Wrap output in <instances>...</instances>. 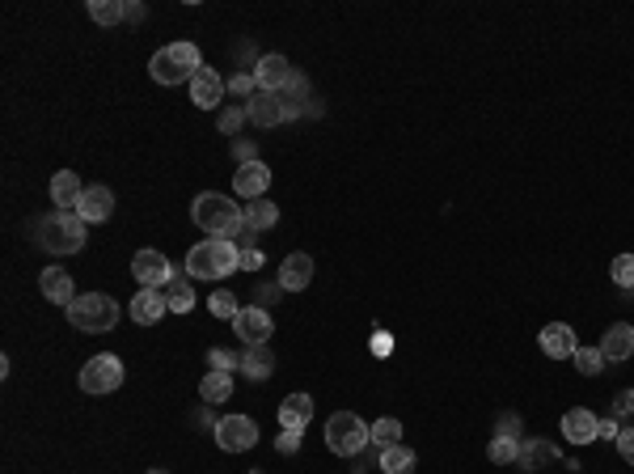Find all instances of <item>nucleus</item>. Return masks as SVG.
<instances>
[{
    "mask_svg": "<svg viewBox=\"0 0 634 474\" xmlns=\"http://www.w3.org/2000/svg\"><path fill=\"white\" fill-rule=\"evenodd\" d=\"M309 419H313V398H309V394H288V398L279 403V424L292 428V433H304Z\"/></svg>",
    "mask_w": 634,
    "mask_h": 474,
    "instance_id": "5701e85b",
    "label": "nucleus"
},
{
    "mask_svg": "<svg viewBox=\"0 0 634 474\" xmlns=\"http://www.w3.org/2000/svg\"><path fill=\"white\" fill-rule=\"evenodd\" d=\"M550 461H558V445H554V441H541V436L521 441V453H516L521 474H538L541 466H550Z\"/></svg>",
    "mask_w": 634,
    "mask_h": 474,
    "instance_id": "f3484780",
    "label": "nucleus"
},
{
    "mask_svg": "<svg viewBox=\"0 0 634 474\" xmlns=\"http://www.w3.org/2000/svg\"><path fill=\"white\" fill-rule=\"evenodd\" d=\"M233 157L241 161V166H249V161H258L254 157V140H233Z\"/></svg>",
    "mask_w": 634,
    "mask_h": 474,
    "instance_id": "a18cd8bd",
    "label": "nucleus"
},
{
    "mask_svg": "<svg viewBox=\"0 0 634 474\" xmlns=\"http://www.w3.org/2000/svg\"><path fill=\"white\" fill-rule=\"evenodd\" d=\"M89 17L97 26H119L127 17V5L123 0H89Z\"/></svg>",
    "mask_w": 634,
    "mask_h": 474,
    "instance_id": "7c9ffc66",
    "label": "nucleus"
},
{
    "mask_svg": "<svg viewBox=\"0 0 634 474\" xmlns=\"http://www.w3.org/2000/svg\"><path fill=\"white\" fill-rule=\"evenodd\" d=\"M516 453H521V441H512V436H495L486 445V458L495 461V466H516Z\"/></svg>",
    "mask_w": 634,
    "mask_h": 474,
    "instance_id": "2f4dec72",
    "label": "nucleus"
},
{
    "mask_svg": "<svg viewBox=\"0 0 634 474\" xmlns=\"http://www.w3.org/2000/svg\"><path fill=\"white\" fill-rule=\"evenodd\" d=\"M373 351H376V356H389V351H394V339H389L385 331H376V339H373Z\"/></svg>",
    "mask_w": 634,
    "mask_h": 474,
    "instance_id": "3c124183",
    "label": "nucleus"
},
{
    "mask_svg": "<svg viewBox=\"0 0 634 474\" xmlns=\"http://www.w3.org/2000/svg\"><path fill=\"white\" fill-rule=\"evenodd\" d=\"M276 279H279V288H284V293H301V288H309V279H313V259L301 254V251L288 254Z\"/></svg>",
    "mask_w": 634,
    "mask_h": 474,
    "instance_id": "a211bd4d",
    "label": "nucleus"
},
{
    "mask_svg": "<svg viewBox=\"0 0 634 474\" xmlns=\"http://www.w3.org/2000/svg\"><path fill=\"white\" fill-rule=\"evenodd\" d=\"M596 428H601V419H596L588 406H575V411H566L563 415V436L571 441V445H593Z\"/></svg>",
    "mask_w": 634,
    "mask_h": 474,
    "instance_id": "6ab92c4d",
    "label": "nucleus"
},
{
    "mask_svg": "<svg viewBox=\"0 0 634 474\" xmlns=\"http://www.w3.org/2000/svg\"><path fill=\"white\" fill-rule=\"evenodd\" d=\"M373 445V428L356 415V411H339V415L326 419V449L339 453V458H356Z\"/></svg>",
    "mask_w": 634,
    "mask_h": 474,
    "instance_id": "423d86ee",
    "label": "nucleus"
},
{
    "mask_svg": "<svg viewBox=\"0 0 634 474\" xmlns=\"http://www.w3.org/2000/svg\"><path fill=\"white\" fill-rule=\"evenodd\" d=\"M241 373H246L249 381H267V377L276 373V351L267 348V343H262V348H246L241 351Z\"/></svg>",
    "mask_w": 634,
    "mask_h": 474,
    "instance_id": "a878e982",
    "label": "nucleus"
},
{
    "mask_svg": "<svg viewBox=\"0 0 634 474\" xmlns=\"http://www.w3.org/2000/svg\"><path fill=\"white\" fill-rule=\"evenodd\" d=\"M131 276L140 279V288H169V284L178 279V271L169 267V259L161 251L144 246V251H136V259H131Z\"/></svg>",
    "mask_w": 634,
    "mask_h": 474,
    "instance_id": "6e6552de",
    "label": "nucleus"
},
{
    "mask_svg": "<svg viewBox=\"0 0 634 474\" xmlns=\"http://www.w3.org/2000/svg\"><path fill=\"white\" fill-rule=\"evenodd\" d=\"M207 369H212V373H237V369H241V356L229 348H212L207 351Z\"/></svg>",
    "mask_w": 634,
    "mask_h": 474,
    "instance_id": "f704fd0d",
    "label": "nucleus"
},
{
    "mask_svg": "<svg viewBox=\"0 0 634 474\" xmlns=\"http://www.w3.org/2000/svg\"><path fill=\"white\" fill-rule=\"evenodd\" d=\"M292 64L279 51H271V56H258V64H254V81H258V89L262 94H279L284 85L292 81Z\"/></svg>",
    "mask_w": 634,
    "mask_h": 474,
    "instance_id": "f8f14e48",
    "label": "nucleus"
},
{
    "mask_svg": "<svg viewBox=\"0 0 634 474\" xmlns=\"http://www.w3.org/2000/svg\"><path fill=\"white\" fill-rule=\"evenodd\" d=\"M618 433H621L618 419H601V428H596V441H618Z\"/></svg>",
    "mask_w": 634,
    "mask_h": 474,
    "instance_id": "de8ad7c7",
    "label": "nucleus"
},
{
    "mask_svg": "<svg viewBox=\"0 0 634 474\" xmlns=\"http://www.w3.org/2000/svg\"><path fill=\"white\" fill-rule=\"evenodd\" d=\"M166 301H169V314H191V309H195L191 276H178V279H174V284L166 288Z\"/></svg>",
    "mask_w": 634,
    "mask_h": 474,
    "instance_id": "c756f323",
    "label": "nucleus"
},
{
    "mask_svg": "<svg viewBox=\"0 0 634 474\" xmlns=\"http://www.w3.org/2000/svg\"><path fill=\"white\" fill-rule=\"evenodd\" d=\"M191 221L199 224L207 237H229V242H237V233L246 229L241 208L229 204V196H221V191H204V196H195Z\"/></svg>",
    "mask_w": 634,
    "mask_h": 474,
    "instance_id": "7ed1b4c3",
    "label": "nucleus"
},
{
    "mask_svg": "<svg viewBox=\"0 0 634 474\" xmlns=\"http://www.w3.org/2000/svg\"><path fill=\"white\" fill-rule=\"evenodd\" d=\"M613 445H618V453H621V458H626V461H630V466H634V424H626V428H621Z\"/></svg>",
    "mask_w": 634,
    "mask_h": 474,
    "instance_id": "37998d69",
    "label": "nucleus"
},
{
    "mask_svg": "<svg viewBox=\"0 0 634 474\" xmlns=\"http://www.w3.org/2000/svg\"><path fill=\"white\" fill-rule=\"evenodd\" d=\"M199 68H204V56H199L195 42H169V47H161L149 59L152 81H161V85H191Z\"/></svg>",
    "mask_w": 634,
    "mask_h": 474,
    "instance_id": "20e7f679",
    "label": "nucleus"
},
{
    "mask_svg": "<svg viewBox=\"0 0 634 474\" xmlns=\"http://www.w3.org/2000/svg\"><path fill=\"white\" fill-rule=\"evenodd\" d=\"M304 102H313V98H309V81H304V72H292V81L279 89L284 123H288V119H301V114H304Z\"/></svg>",
    "mask_w": 634,
    "mask_h": 474,
    "instance_id": "393cba45",
    "label": "nucleus"
},
{
    "mask_svg": "<svg viewBox=\"0 0 634 474\" xmlns=\"http://www.w3.org/2000/svg\"><path fill=\"white\" fill-rule=\"evenodd\" d=\"M111 212H114V191H111V187H102V182L85 187L81 204H77V216H81L85 224H102V221H111Z\"/></svg>",
    "mask_w": 634,
    "mask_h": 474,
    "instance_id": "4468645a",
    "label": "nucleus"
},
{
    "mask_svg": "<svg viewBox=\"0 0 634 474\" xmlns=\"http://www.w3.org/2000/svg\"><path fill=\"white\" fill-rule=\"evenodd\" d=\"M609 276H613L618 288H634V254H618L613 267H609Z\"/></svg>",
    "mask_w": 634,
    "mask_h": 474,
    "instance_id": "c9c22d12",
    "label": "nucleus"
},
{
    "mask_svg": "<svg viewBox=\"0 0 634 474\" xmlns=\"http://www.w3.org/2000/svg\"><path fill=\"white\" fill-rule=\"evenodd\" d=\"M601 356H605L609 364H621L634 356V326L630 322H613L605 331V339H601Z\"/></svg>",
    "mask_w": 634,
    "mask_h": 474,
    "instance_id": "dca6fc26",
    "label": "nucleus"
},
{
    "mask_svg": "<svg viewBox=\"0 0 634 474\" xmlns=\"http://www.w3.org/2000/svg\"><path fill=\"white\" fill-rule=\"evenodd\" d=\"M233 331L246 348H262V343L271 339V331H276V322H271V314H267L262 305H249L233 318Z\"/></svg>",
    "mask_w": 634,
    "mask_h": 474,
    "instance_id": "9d476101",
    "label": "nucleus"
},
{
    "mask_svg": "<svg viewBox=\"0 0 634 474\" xmlns=\"http://www.w3.org/2000/svg\"><path fill=\"white\" fill-rule=\"evenodd\" d=\"M144 17H149V9L140 0H127V22H144Z\"/></svg>",
    "mask_w": 634,
    "mask_h": 474,
    "instance_id": "603ef678",
    "label": "nucleus"
},
{
    "mask_svg": "<svg viewBox=\"0 0 634 474\" xmlns=\"http://www.w3.org/2000/svg\"><path fill=\"white\" fill-rule=\"evenodd\" d=\"M495 436H512V441H524L521 415H499V419H495Z\"/></svg>",
    "mask_w": 634,
    "mask_h": 474,
    "instance_id": "ea45409f",
    "label": "nucleus"
},
{
    "mask_svg": "<svg viewBox=\"0 0 634 474\" xmlns=\"http://www.w3.org/2000/svg\"><path fill=\"white\" fill-rule=\"evenodd\" d=\"M166 309H169V301L161 288H140V293L131 296V305H127V318L136 322V326H152V322H161Z\"/></svg>",
    "mask_w": 634,
    "mask_h": 474,
    "instance_id": "2eb2a0df",
    "label": "nucleus"
},
{
    "mask_svg": "<svg viewBox=\"0 0 634 474\" xmlns=\"http://www.w3.org/2000/svg\"><path fill=\"white\" fill-rule=\"evenodd\" d=\"M212 436H216V445H221L224 453H246V449H254V441H258V424L249 415H224Z\"/></svg>",
    "mask_w": 634,
    "mask_h": 474,
    "instance_id": "1a4fd4ad",
    "label": "nucleus"
},
{
    "mask_svg": "<svg viewBox=\"0 0 634 474\" xmlns=\"http://www.w3.org/2000/svg\"><path fill=\"white\" fill-rule=\"evenodd\" d=\"M39 288H42V296L51 301V305H59V309H68L72 301H77V288H72V276L68 271H59V267H47L39 276Z\"/></svg>",
    "mask_w": 634,
    "mask_h": 474,
    "instance_id": "412c9836",
    "label": "nucleus"
},
{
    "mask_svg": "<svg viewBox=\"0 0 634 474\" xmlns=\"http://www.w3.org/2000/svg\"><path fill=\"white\" fill-rule=\"evenodd\" d=\"M246 114H249V123L254 127H276L284 123V106H279V94H254V98L246 102Z\"/></svg>",
    "mask_w": 634,
    "mask_h": 474,
    "instance_id": "b1692460",
    "label": "nucleus"
},
{
    "mask_svg": "<svg viewBox=\"0 0 634 474\" xmlns=\"http://www.w3.org/2000/svg\"><path fill=\"white\" fill-rule=\"evenodd\" d=\"M199 398H204L207 406H221L233 398V373H207L204 381H199Z\"/></svg>",
    "mask_w": 634,
    "mask_h": 474,
    "instance_id": "bb28decb",
    "label": "nucleus"
},
{
    "mask_svg": "<svg viewBox=\"0 0 634 474\" xmlns=\"http://www.w3.org/2000/svg\"><path fill=\"white\" fill-rule=\"evenodd\" d=\"M85 229L89 224L77 216V212H47V216H39L34 221V242H39L42 251L47 254H77V251H85Z\"/></svg>",
    "mask_w": 634,
    "mask_h": 474,
    "instance_id": "f257e3e1",
    "label": "nucleus"
},
{
    "mask_svg": "<svg viewBox=\"0 0 634 474\" xmlns=\"http://www.w3.org/2000/svg\"><path fill=\"white\" fill-rule=\"evenodd\" d=\"M613 419H626V424H634V390H621L618 398H613Z\"/></svg>",
    "mask_w": 634,
    "mask_h": 474,
    "instance_id": "a19ab883",
    "label": "nucleus"
},
{
    "mask_svg": "<svg viewBox=\"0 0 634 474\" xmlns=\"http://www.w3.org/2000/svg\"><path fill=\"white\" fill-rule=\"evenodd\" d=\"M224 89H229V85H224L221 72L204 64V68L195 72V81H191V102L199 106V111H216V106L224 102Z\"/></svg>",
    "mask_w": 634,
    "mask_h": 474,
    "instance_id": "9b49d317",
    "label": "nucleus"
},
{
    "mask_svg": "<svg viewBox=\"0 0 634 474\" xmlns=\"http://www.w3.org/2000/svg\"><path fill=\"white\" fill-rule=\"evenodd\" d=\"M241 123H249L246 106H229V111H221V119H216V127H221L224 136H237V132H241Z\"/></svg>",
    "mask_w": 634,
    "mask_h": 474,
    "instance_id": "4c0bfd02",
    "label": "nucleus"
},
{
    "mask_svg": "<svg viewBox=\"0 0 634 474\" xmlns=\"http://www.w3.org/2000/svg\"><path fill=\"white\" fill-rule=\"evenodd\" d=\"M233 271H241V251L229 237H207L186 254V276L191 279H224Z\"/></svg>",
    "mask_w": 634,
    "mask_h": 474,
    "instance_id": "f03ea898",
    "label": "nucleus"
},
{
    "mask_svg": "<svg viewBox=\"0 0 634 474\" xmlns=\"http://www.w3.org/2000/svg\"><path fill=\"white\" fill-rule=\"evenodd\" d=\"M571 360H575V369L584 377H596V373H605V356H601V348H575V356H571Z\"/></svg>",
    "mask_w": 634,
    "mask_h": 474,
    "instance_id": "72a5a7b5",
    "label": "nucleus"
},
{
    "mask_svg": "<svg viewBox=\"0 0 634 474\" xmlns=\"http://www.w3.org/2000/svg\"><path fill=\"white\" fill-rule=\"evenodd\" d=\"M81 390L85 394H114L123 386V360L114 356V351H97L94 360L81 369Z\"/></svg>",
    "mask_w": 634,
    "mask_h": 474,
    "instance_id": "0eeeda50",
    "label": "nucleus"
},
{
    "mask_svg": "<svg viewBox=\"0 0 634 474\" xmlns=\"http://www.w3.org/2000/svg\"><path fill=\"white\" fill-rule=\"evenodd\" d=\"M81 196H85V187H81V178H77V169H59L56 178H51V204H56L59 212H77Z\"/></svg>",
    "mask_w": 634,
    "mask_h": 474,
    "instance_id": "4be33fe9",
    "label": "nucleus"
},
{
    "mask_svg": "<svg viewBox=\"0 0 634 474\" xmlns=\"http://www.w3.org/2000/svg\"><path fill=\"white\" fill-rule=\"evenodd\" d=\"M207 309H212V314H216V318H237V314H241V305H237V296L233 293H212V301H207Z\"/></svg>",
    "mask_w": 634,
    "mask_h": 474,
    "instance_id": "e433bc0d",
    "label": "nucleus"
},
{
    "mask_svg": "<svg viewBox=\"0 0 634 474\" xmlns=\"http://www.w3.org/2000/svg\"><path fill=\"white\" fill-rule=\"evenodd\" d=\"M241 216H246V229L262 233V229H271V224L279 221V208H276V204H267V199H254V204L241 208Z\"/></svg>",
    "mask_w": 634,
    "mask_h": 474,
    "instance_id": "c85d7f7f",
    "label": "nucleus"
},
{
    "mask_svg": "<svg viewBox=\"0 0 634 474\" xmlns=\"http://www.w3.org/2000/svg\"><path fill=\"white\" fill-rule=\"evenodd\" d=\"M414 449H406V445H394V449H381V474H411L414 470Z\"/></svg>",
    "mask_w": 634,
    "mask_h": 474,
    "instance_id": "cd10ccee",
    "label": "nucleus"
},
{
    "mask_svg": "<svg viewBox=\"0 0 634 474\" xmlns=\"http://www.w3.org/2000/svg\"><path fill=\"white\" fill-rule=\"evenodd\" d=\"M262 267V251H241V271H258Z\"/></svg>",
    "mask_w": 634,
    "mask_h": 474,
    "instance_id": "8fccbe9b",
    "label": "nucleus"
},
{
    "mask_svg": "<svg viewBox=\"0 0 634 474\" xmlns=\"http://www.w3.org/2000/svg\"><path fill=\"white\" fill-rule=\"evenodd\" d=\"M279 293H284V288H279V279H276V284H254V301H258L262 309H267V305H276V301H279Z\"/></svg>",
    "mask_w": 634,
    "mask_h": 474,
    "instance_id": "79ce46f5",
    "label": "nucleus"
},
{
    "mask_svg": "<svg viewBox=\"0 0 634 474\" xmlns=\"http://www.w3.org/2000/svg\"><path fill=\"white\" fill-rule=\"evenodd\" d=\"M373 449H376V445H373ZM373 461H381V449H376V453H356V458H351V474H364L368 466H373Z\"/></svg>",
    "mask_w": 634,
    "mask_h": 474,
    "instance_id": "49530a36",
    "label": "nucleus"
},
{
    "mask_svg": "<svg viewBox=\"0 0 634 474\" xmlns=\"http://www.w3.org/2000/svg\"><path fill=\"white\" fill-rule=\"evenodd\" d=\"M575 348H579V339L566 322H550V326L541 331V351H546L550 360H566V356H575Z\"/></svg>",
    "mask_w": 634,
    "mask_h": 474,
    "instance_id": "aec40b11",
    "label": "nucleus"
},
{
    "mask_svg": "<svg viewBox=\"0 0 634 474\" xmlns=\"http://www.w3.org/2000/svg\"><path fill=\"white\" fill-rule=\"evenodd\" d=\"M237 251H258V233H254V229H241V233H237Z\"/></svg>",
    "mask_w": 634,
    "mask_h": 474,
    "instance_id": "09e8293b",
    "label": "nucleus"
},
{
    "mask_svg": "<svg viewBox=\"0 0 634 474\" xmlns=\"http://www.w3.org/2000/svg\"><path fill=\"white\" fill-rule=\"evenodd\" d=\"M373 445L376 449H394V445H402V424L398 419H376L373 424Z\"/></svg>",
    "mask_w": 634,
    "mask_h": 474,
    "instance_id": "473e14b6",
    "label": "nucleus"
},
{
    "mask_svg": "<svg viewBox=\"0 0 634 474\" xmlns=\"http://www.w3.org/2000/svg\"><path fill=\"white\" fill-rule=\"evenodd\" d=\"M301 436L304 433H292V428H284V433H279V441H276V449H279V453H296V449H301Z\"/></svg>",
    "mask_w": 634,
    "mask_h": 474,
    "instance_id": "c03bdc74",
    "label": "nucleus"
},
{
    "mask_svg": "<svg viewBox=\"0 0 634 474\" xmlns=\"http://www.w3.org/2000/svg\"><path fill=\"white\" fill-rule=\"evenodd\" d=\"M267 187H271V169L262 161H249V166H237L233 174V196L237 199H267Z\"/></svg>",
    "mask_w": 634,
    "mask_h": 474,
    "instance_id": "ddd939ff",
    "label": "nucleus"
},
{
    "mask_svg": "<svg viewBox=\"0 0 634 474\" xmlns=\"http://www.w3.org/2000/svg\"><path fill=\"white\" fill-rule=\"evenodd\" d=\"M64 318H68L77 331H85V335H106V331L119 326V301L106 293H85L64 309Z\"/></svg>",
    "mask_w": 634,
    "mask_h": 474,
    "instance_id": "39448f33",
    "label": "nucleus"
},
{
    "mask_svg": "<svg viewBox=\"0 0 634 474\" xmlns=\"http://www.w3.org/2000/svg\"><path fill=\"white\" fill-rule=\"evenodd\" d=\"M229 94L233 98H254L258 94V81H254V72H237V77H229Z\"/></svg>",
    "mask_w": 634,
    "mask_h": 474,
    "instance_id": "58836bf2",
    "label": "nucleus"
}]
</instances>
